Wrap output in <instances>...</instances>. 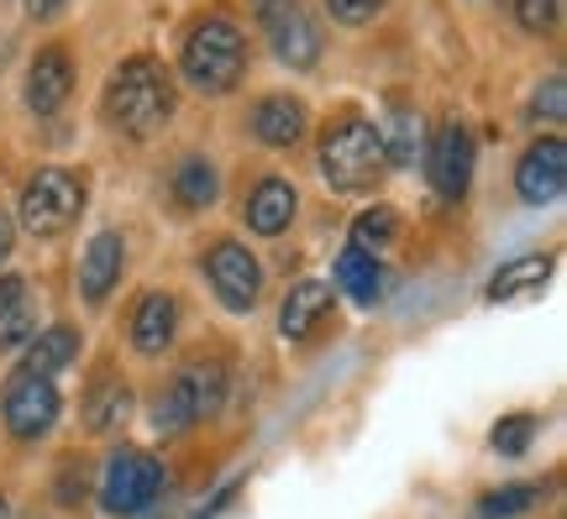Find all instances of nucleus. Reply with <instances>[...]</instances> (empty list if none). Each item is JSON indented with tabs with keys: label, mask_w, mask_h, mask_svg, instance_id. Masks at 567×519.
I'll list each match as a JSON object with an SVG mask.
<instances>
[{
	"label": "nucleus",
	"mask_w": 567,
	"mask_h": 519,
	"mask_svg": "<svg viewBox=\"0 0 567 519\" xmlns=\"http://www.w3.org/2000/svg\"><path fill=\"white\" fill-rule=\"evenodd\" d=\"M331 279H337V289H342L352 304H379L384 300V262L373 258V252H358V247H347L342 258H337V268H331Z\"/></svg>",
	"instance_id": "dca6fc26"
},
{
	"label": "nucleus",
	"mask_w": 567,
	"mask_h": 519,
	"mask_svg": "<svg viewBox=\"0 0 567 519\" xmlns=\"http://www.w3.org/2000/svg\"><path fill=\"white\" fill-rule=\"evenodd\" d=\"M295 220V184L289 179H264L247 195V231L252 237H279Z\"/></svg>",
	"instance_id": "f3484780"
},
{
	"label": "nucleus",
	"mask_w": 567,
	"mask_h": 519,
	"mask_svg": "<svg viewBox=\"0 0 567 519\" xmlns=\"http://www.w3.org/2000/svg\"><path fill=\"white\" fill-rule=\"evenodd\" d=\"M69 90H74V63H69V48H42L38 59H32V69H27V111L53 116V111H63Z\"/></svg>",
	"instance_id": "9b49d317"
},
{
	"label": "nucleus",
	"mask_w": 567,
	"mask_h": 519,
	"mask_svg": "<svg viewBox=\"0 0 567 519\" xmlns=\"http://www.w3.org/2000/svg\"><path fill=\"white\" fill-rule=\"evenodd\" d=\"M425 174H431V189L442 200H463L467 184H473V132L463 121H442L436 137L425 142Z\"/></svg>",
	"instance_id": "1a4fd4ad"
},
{
	"label": "nucleus",
	"mask_w": 567,
	"mask_h": 519,
	"mask_svg": "<svg viewBox=\"0 0 567 519\" xmlns=\"http://www.w3.org/2000/svg\"><path fill=\"white\" fill-rule=\"evenodd\" d=\"M379 142H384V158L394 163V168H410V163L425 153L421 111H394V116H389V132H379Z\"/></svg>",
	"instance_id": "4be33fe9"
},
{
	"label": "nucleus",
	"mask_w": 567,
	"mask_h": 519,
	"mask_svg": "<svg viewBox=\"0 0 567 519\" xmlns=\"http://www.w3.org/2000/svg\"><path fill=\"white\" fill-rule=\"evenodd\" d=\"M84 210V189L69 168H38L21 189V231L27 237H59Z\"/></svg>",
	"instance_id": "20e7f679"
},
{
	"label": "nucleus",
	"mask_w": 567,
	"mask_h": 519,
	"mask_svg": "<svg viewBox=\"0 0 567 519\" xmlns=\"http://www.w3.org/2000/svg\"><path fill=\"white\" fill-rule=\"evenodd\" d=\"M530 440H536V415H505L494 419V430H488V446L505 451V457H520Z\"/></svg>",
	"instance_id": "a878e982"
},
{
	"label": "nucleus",
	"mask_w": 567,
	"mask_h": 519,
	"mask_svg": "<svg viewBox=\"0 0 567 519\" xmlns=\"http://www.w3.org/2000/svg\"><path fill=\"white\" fill-rule=\"evenodd\" d=\"M268 42H274L279 63H289V69H316V59H321V27L310 21L305 6H289L284 17L268 21Z\"/></svg>",
	"instance_id": "f8f14e48"
},
{
	"label": "nucleus",
	"mask_w": 567,
	"mask_h": 519,
	"mask_svg": "<svg viewBox=\"0 0 567 519\" xmlns=\"http://www.w3.org/2000/svg\"><path fill=\"white\" fill-rule=\"evenodd\" d=\"M63 399L53 378H32V373H17V378L6 383V394H0V415H6V430L17 440H38L53 430V419H59Z\"/></svg>",
	"instance_id": "0eeeda50"
},
{
	"label": "nucleus",
	"mask_w": 567,
	"mask_h": 519,
	"mask_svg": "<svg viewBox=\"0 0 567 519\" xmlns=\"http://www.w3.org/2000/svg\"><path fill=\"white\" fill-rule=\"evenodd\" d=\"M38 336V320H32V304H17L11 315H0V352H11L21 341Z\"/></svg>",
	"instance_id": "bb28decb"
},
{
	"label": "nucleus",
	"mask_w": 567,
	"mask_h": 519,
	"mask_svg": "<svg viewBox=\"0 0 567 519\" xmlns=\"http://www.w3.org/2000/svg\"><path fill=\"white\" fill-rule=\"evenodd\" d=\"M563 184H567V147L563 137H542L530 142L520 163H515V189L526 205H551L563 200Z\"/></svg>",
	"instance_id": "9d476101"
},
{
	"label": "nucleus",
	"mask_w": 567,
	"mask_h": 519,
	"mask_svg": "<svg viewBox=\"0 0 567 519\" xmlns=\"http://www.w3.org/2000/svg\"><path fill=\"white\" fill-rule=\"evenodd\" d=\"M163 494V461L147 457V451H122V457H111L105 467V482H101V504L111 515H142V509H153Z\"/></svg>",
	"instance_id": "423d86ee"
},
{
	"label": "nucleus",
	"mask_w": 567,
	"mask_h": 519,
	"mask_svg": "<svg viewBox=\"0 0 567 519\" xmlns=\"http://www.w3.org/2000/svg\"><path fill=\"white\" fill-rule=\"evenodd\" d=\"M379 6L384 0H326V11H331L337 27H363V21L379 17Z\"/></svg>",
	"instance_id": "c85d7f7f"
},
{
	"label": "nucleus",
	"mask_w": 567,
	"mask_h": 519,
	"mask_svg": "<svg viewBox=\"0 0 567 519\" xmlns=\"http://www.w3.org/2000/svg\"><path fill=\"white\" fill-rule=\"evenodd\" d=\"M305 126H310V116H305V105L289 101V95H268V101L252 111V132H258V142H268V147H295V142L305 137Z\"/></svg>",
	"instance_id": "6ab92c4d"
},
{
	"label": "nucleus",
	"mask_w": 567,
	"mask_h": 519,
	"mask_svg": "<svg viewBox=\"0 0 567 519\" xmlns=\"http://www.w3.org/2000/svg\"><path fill=\"white\" fill-rule=\"evenodd\" d=\"M205 273H210V289L226 310H252L258 294H264V262L247 252L243 241H216L210 258H205Z\"/></svg>",
	"instance_id": "6e6552de"
},
{
	"label": "nucleus",
	"mask_w": 567,
	"mask_h": 519,
	"mask_svg": "<svg viewBox=\"0 0 567 519\" xmlns=\"http://www.w3.org/2000/svg\"><path fill=\"white\" fill-rule=\"evenodd\" d=\"M289 6H300V0H252V11H258V21H274V17H284V11H289Z\"/></svg>",
	"instance_id": "2f4dec72"
},
{
	"label": "nucleus",
	"mask_w": 567,
	"mask_h": 519,
	"mask_svg": "<svg viewBox=\"0 0 567 519\" xmlns=\"http://www.w3.org/2000/svg\"><path fill=\"white\" fill-rule=\"evenodd\" d=\"M536 116L542 121H563L567 116V80L563 74H551V80L536 90Z\"/></svg>",
	"instance_id": "c756f323"
},
{
	"label": "nucleus",
	"mask_w": 567,
	"mask_h": 519,
	"mask_svg": "<svg viewBox=\"0 0 567 519\" xmlns=\"http://www.w3.org/2000/svg\"><path fill=\"white\" fill-rule=\"evenodd\" d=\"M174 105H179V95H174V80L158 59H126L105 84V116H111V126H122L126 137L163 132Z\"/></svg>",
	"instance_id": "f257e3e1"
},
{
	"label": "nucleus",
	"mask_w": 567,
	"mask_h": 519,
	"mask_svg": "<svg viewBox=\"0 0 567 519\" xmlns=\"http://www.w3.org/2000/svg\"><path fill=\"white\" fill-rule=\"evenodd\" d=\"M557 11H563V0H515V17H520L526 32H551Z\"/></svg>",
	"instance_id": "cd10ccee"
},
{
	"label": "nucleus",
	"mask_w": 567,
	"mask_h": 519,
	"mask_svg": "<svg viewBox=\"0 0 567 519\" xmlns=\"http://www.w3.org/2000/svg\"><path fill=\"white\" fill-rule=\"evenodd\" d=\"M126 268V247L116 231H101V237H90V247H84V262H80V289L90 304L111 300V289H116V279H122Z\"/></svg>",
	"instance_id": "4468645a"
},
{
	"label": "nucleus",
	"mask_w": 567,
	"mask_h": 519,
	"mask_svg": "<svg viewBox=\"0 0 567 519\" xmlns=\"http://www.w3.org/2000/svg\"><path fill=\"white\" fill-rule=\"evenodd\" d=\"M0 515H6V504H0Z\"/></svg>",
	"instance_id": "c9c22d12"
},
{
	"label": "nucleus",
	"mask_w": 567,
	"mask_h": 519,
	"mask_svg": "<svg viewBox=\"0 0 567 519\" xmlns=\"http://www.w3.org/2000/svg\"><path fill=\"white\" fill-rule=\"evenodd\" d=\"M247 69V42H243V27H231L226 17H210L200 21L189 38H184V53H179V74L200 95H226L237 90Z\"/></svg>",
	"instance_id": "7ed1b4c3"
},
{
	"label": "nucleus",
	"mask_w": 567,
	"mask_h": 519,
	"mask_svg": "<svg viewBox=\"0 0 567 519\" xmlns=\"http://www.w3.org/2000/svg\"><path fill=\"white\" fill-rule=\"evenodd\" d=\"M551 279V258L547 252H536V258H515L505 262L494 279H488L484 289V300L488 304H509V300H530V294H542Z\"/></svg>",
	"instance_id": "a211bd4d"
},
{
	"label": "nucleus",
	"mask_w": 567,
	"mask_h": 519,
	"mask_svg": "<svg viewBox=\"0 0 567 519\" xmlns=\"http://www.w3.org/2000/svg\"><path fill=\"white\" fill-rule=\"evenodd\" d=\"M174 331H179V304H174V294H163V289L142 294L137 310H132V346L147 352V357H163Z\"/></svg>",
	"instance_id": "ddd939ff"
},
{
	"label": "nucleus",
	"mask_w": 567,
	"mask_h": 519,
	"mask_svg": "<svg viewBox=\"0 0 567 519\" xmlns=\"http://www.w3.org/2000/svg\"><path fill=\"white\" fill-rule=\"evenodd\" d=\"M221 399H226L221 362H184L179 373H174V383L163 388L153 425H158V430H189L195 419L216 415V409H221Z\"/></svg>",
	"instance_id": "39448f33"
},
{
	"label": "nucleus",
	"mask_w": 567,
	"mask_h": 519,
	"mask_svg": "<svg viewBox=\"0 0 567 519\" xmlns=\"http://www.w3.org/2000/svg\"><path fill=\"white\" fill-rule=\"evenodd\" d=\"M59 6H63V0H27V17L48 21V17H59Z\"/></svg>",
	"instance_id": "473e14b6"
},
{
	"label": "nucleus",
	"mask_w": 567,
	"mask_h": 519,
	"mask_svg": "<svg viewBox=\"0 0 567 519\" xmlns=\"http://www.w3.org/2000/svg\"><path fill=\"white\" fill-rule=\"evenodd\" d=\"M231 494H237V482H226L221 494H216V499L205 504V509H200V515H195V519H216V515H221V504H226V499H231Z\"/></svg>",
	"instance_id": "72a5a7b5"
},
{
	"label": "nucleus",
	"mask_w": 567,
	"mask_h": 519,
	"mask_svg": "<svg viewBox=\"0 0 567 519\" xmlns=\"http://www.w3.org/2000/svg\"><path fill=\"white\" fill-rule=\"evenodd\" d=\"M174 195H179L184 210H205V205H216V195H221V179H216V168L205 158H184L174 168Z\"/></svg>",
	"instance_id": "5701e85b"
},
{
	"label": "nucleus",
	"mask_w": 567,
	"mask_h": 519,
	"mask_svg": "<svg viewBox=\"0 0 567 519\" xmlns=\"http://www.w3.org/2000/svg\"><path fill=\"white\" fill-rule=\"evenodd\" d=\"M394 237H400V216L389 205H368L363 216L352 220V247L358 252H384Z\"/></svg>",
	"instance_id": "b1692460"
},
{
	"label": "nucleus",
	"mask_w": 567,
	"mask_h": 519,
	"mask_svg": "<svg viewBox=\"0 0 567 519\" xmlns=\"http://www.w3.org/2000/svg\"><path fill=\"white\" fill-rule=\"evenodd\" d=\"M542 504V488L536 482H509V488H494L478 499V519H515V515H530Z\"/></svg>",
	"instance_id": "393cba45"
},
{
	"label": "nucleus",
	"mask_w": 567,
	"mask_h": 519,
	"mask_svg": "<svg viewBox=\"0 0 567 519\" xmlns=\"http://www.w3.org/2000/svg\"><path fill=\"white\" fill-rule=\"evenodd\" d=\"M74 357H80V336H74L69 325H48V331H38V336L27 341L21 373H32V378H53V373H63Z\"/></svg>",
	"instance_id": "aec40b11"
},
{
	"label": "nucleus",
	"mask_w": 567,
	"mask_h": 519,
	"mask_svg": "<svg viewBox=\"0 0 567 519\" xmlns=\"http://www.w3.org/2000/svg\"><path fill=\"white\" fill-rule=\"evenodd\" d=\"M326 315H331V283L326 279H300L289 294H284V310H279L284 341H305Z\"/></svg>",
	"instance_id": "2eb2a0df"
},
{
	"label": "nucleus",
	"mask_w": 567,
	"mask_h": 519,
	"mask_svg": "<svg viewBox=\"0 0 567 519\" xmlns=\"http://www.w3.org/2000/svg\"><path fill=\"white\" fill-rule=\"evenodd\" d=\"M126 409H132V388H126L122 378H95L90 388H84V399H80V419H84V430H111V425H122Z\"/></svg>",
	"instance_id": "412c9836"
},
{
	"label": "nucleus",
	"mask_w": 567,
	"mask_h": 519,
	"mask_svg": "<svg viewBox=\"0 0 567 519\" xmlns=\"http://www.w3.org/2000/svg\"><path fill=\"white\" fill-rule=\"evenodd\" d=\"M11 258V226H6V220H0V262Z\"/></svg>",
	"instance_id": "f704fd0d"
},
{
	"label": "nucleus",
	"mask_w": 567,
	"mask_h": 519,
	"mask_svg": "<svg viewBox=\"0 0 567 519\" xmlns=\"http://www.w3.org/2000/svg\"><path fill=\"white\" fill-rule=\"evenodd\" d=\"M17 304H27V279H17V273H0V315H11Z\"/></svg>",
	"instance_id": "7c9ffc66"
},
{
	"label": "nucleus",
	"mask_w": 567,
	"mask_h": 519,
	"mask_svg": "<svg viewBox=\"0 0 567 519\" xmlns=\"http://www.w3.org/2000/svg\"><path fill=\"white\" fill-rule=\"evenodd\" d=\"M321 174H326V184H331V189H342V195H368V189H379V184H384L389 158H384L379 132H373V121L342 116L337 126H326Z\"/></svg>",
	"instance_id": "f03ea898"
}]
</instances>
